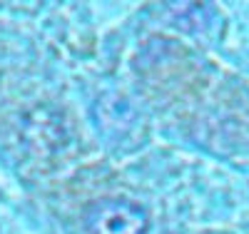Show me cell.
<instances>
[{"mask_svg":"<svg viewBox=\"0 0 249 234\" xmlns=\"http://www.w3.org/2000/svg\"><path fill=\"white\" fill-rule=\"evenodd\" d=\"M88 234H147L150 217L130 199H100L85 209Z\"/></svg>","mask_w":249,"mask_h":234,"instance_id":"cell-1","label":"cell"}]
</instances>
